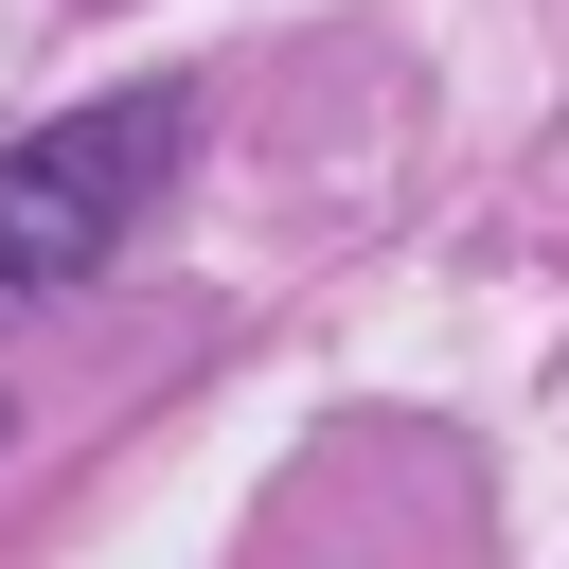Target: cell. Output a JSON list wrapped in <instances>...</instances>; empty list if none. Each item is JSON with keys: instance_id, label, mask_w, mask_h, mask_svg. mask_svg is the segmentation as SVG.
<instances>
[{"instance_id": "1", "label": "cell", "mask_w": 569, "mask_h": 569, "mask_svg": "<svg viewBox=\"0 0 569 569\" xmlns=\"http://www.w3.org/2000/svg\"><path fill=\"white\" fill-rule=\"evenodd\" d=\"M178 160H196V107H178V89H89L71 124H18V142H0V320L71 302V284L160 213Z\"/></svg>"}]
</instances>
